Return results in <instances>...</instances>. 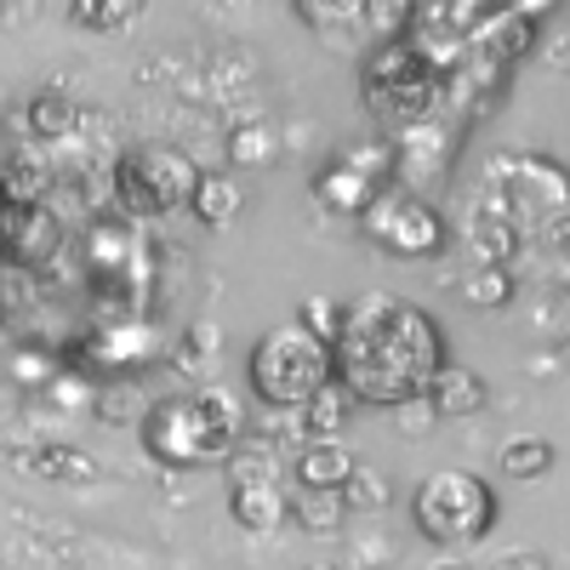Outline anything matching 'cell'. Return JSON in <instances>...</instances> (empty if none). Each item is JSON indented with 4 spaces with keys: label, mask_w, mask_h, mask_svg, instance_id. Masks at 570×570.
<instances>
[{
    "label": "cell",
    "mask_w": 570,
    "mask_h": 570,
    "mask_svg": "<svg viewBox=\"0 0 570 570\" xmlns=\"http://www.w3.org/2000/svg\"><path fill=\"white\" fill-rule=\"evenodd\" d=\"M331 360L354 400L394 411L445 365V331L428 308L376 292L365 303H343V337L331 343Z\"/></svg>",
    "instance_id": "1"
},
{
    "label": "cell",
    "mask_w": 570,
    "mask_h": 570,
    "mask_svg": "<svg viewBox=\"0 0 570 570\" xmlns=\"http://www.w3.org/2000/svg\"><path fill=\"white\" fill-rule=\"evenodd\" d=\"M331 376H337V360H331V343H320L314 331L274 325L268 337H257L252 348V394L268 411H297L303 400H314Z\"/></svg>",
    "instance_id": "2"
},
{
    "label": "cell",
    "mask_w": 570,
    "mask_h": 570,
    "mask_svg": "<svg viewBox=\"0 0 570 570\" xmlns=\"http://www.w3.org/2000/svg\"><path fill=\"white\" fill-rule=\"evenodd\" d=\"M365 109L383 131H400V126H416L428 115H440V75L411 52L405 35L371 46V58H365Z\"/></svg>",
    "instance_id": "3"
},
{
    "label": "cell",
    "mask_w": 570,
    "mask_h": 570,
    "mask_svg": "<svg viewBox=\"0 0 570 570\" xmlns=\"http://www.w3.org/2000/svg\"><path fill=\"white\" fill-rule=\"evenodd\" d=\"M411 513H416V531L440 548H468V542H485L491 525H497V491L480 480V473H462V468H445V473H428L411 497Z\"/></svg>",
    "instance_id": "4"
},
{
    "label": "cell",
    "mask_w": 570,
    "mask_h": 570,
    "mask_svg": "<svg viewBox=\"0 0 570 570\" xmlns=\"http://www.w3.org/2000/svg\"><path fill=\"white\" fill-rule=\"evenodd\" d=\"M480 195H485L519 234H537L548 217L570 212V171H564L559 160H548V155L513 149V155H497V160H491Z\"/></svg>",
    "instance_id": "5"
},
{
    "label": "cell",
    "mask_w": 570,
    "mask_h": 570,
    "mask_svg": "<svg viewBox=\"0 0 570 570\" xmlns=\"http://www.w3.org/2000/svg\"><path fill=\"white\" fill-rule=\"evenodd\" d=\"M200 183V166L188 160L171 142H142V149H126L115 160V200L131 223H155L188 206Z\"/></svg>",
    "instance_id": "6"
},
{
    "label": "cell",
    "mask_w": 570,
    "mask_h": 570,
    "mask_svg": "<svg viewBox=\"0 0 570 570\" xmlns=\"http://www.w3.org/2000/svg\"><path fill=\"white\" fill-rule=\"evenodd\" d=\"M360 223H365L371 240L383 246V252H394V257H440V252L451 246L445 217L428 206L422 195H411V188H394V183L376 188V200L360 212Z\"/></svg>",
    "instance_id": "7"
},
{
    "label": "cell",
    "mask_w": 570,
    "mask_h": 570,
    "mask_svg": "<svg viewBox=\"0 0 570 570\" xmlns=\"http://www.w3.org/2000/svg\"><path fill=\"white\" fill-rule=\"evenodd\" d=\"M389 160H394L389 183L422 195V188H434V183L451 177V166H456V131L440 115H428L416 126H400V131H389Z\"/></svg>",
    "instance_id": "8"
},
{
    "label": "cell",
    "mask_w": 570,
    "mask_h": 570,
    "mask_svg": "<svg viewBox=\"0 0 570 570\" xmlns=\"http://www.w3.org/2000/svg\"><path fill=\"white\" fill-rule=\"evenodd\" d=\"M142 451H149L155 462H166V468H195V462L223 456L188 400H166V405H155L149 416H142Z\"/></svg>",
    "instance_id": "9"
},
{
    "label": "cell",
    "mask_w": 570,
    "mask_h": 570,
    "mask_svg": "<svg viewBox=\"0 0 570 570\" xmlns=\"http://www.w3.org/2000/svg\"><path fill=\"white\" fill-rule=\"evenodd\" d=\"M63 246V223L58 212L35 200V206H0V263L7 268H46Z\"/></svg>",
    "instance_id": "10"
},
{
    "label": "cell",
    "mask_w": 570,
    "mask_h": 570,
    "mask_svg": "<svg viewBox=\"0 0 570 570\" xmlns=\"http://www.w3.org/2000/svg\"><path fill=\"white\" fill-rule=\"evenodd\" d=\"M537 35H542L537 12L491 7L480 23H473V35H468V58H473V63H485V69H497V75H508V69L537 46Z\"/></svg>",
    "instance_id": "11"
},
{
    "label": "cell",
    "mask_w": 570,
    "mask_h": 570,
    "mask_svg": "<svg viewBox=\"0 0 570 570\" xmlns=\"http://www.w3.org/2000/svg\"><path fill=\"white\" fill-rule=\"evenodd\" d=\"M52 195V160H46V142L23 137L0 155V206H35Z\"/></svg>",
    "instance_id": "12"
},
{
    "label": "cell",
    "mask_w": 570,
    "mask_h": 570,
    "mask_svg": "<svg viewBox=\"0 0 570 570\" xmlns=\"http://www.w3.org/2000/svg\"><path fill=\"white\" fill-rule=\"evenodd\" d=\"M422 400L434 405L440 416H473V411H485L491 389H485L480 371H468V365H451V360H445V365L422 383Z\"/></svg>",
    "instance_id": "13"
},
{
    "label": "cell",
    "mask_w": 570,
    "mask_h": 570,
    "mask_svg": "<svg viewBox=\"0 0 570 570\" xmlns=\"http://www.w3.org/2000/svg\"><path fill=\"white\" fill-rule=\"evenodd\" d=\"M354 451L343 440H303L297 445V485L303 491H343L354 480Z\"/></svg>",
    "instance_id": "14"
},
{
    "label": "cell",
    "mask_w": 570,
    "mask_h": 570,
    "mask_svg": "<svg viewBox=\"0 0 570 570\" xmlns=\"http://www.w3.org/2000/svg\"><path fill=\"white\" fill-rule=\"evenodd\" d=\"M228 513L240 519V525L252 537H268L285 525V513H292V502H285L279 480H246V485H228Z\"/></svg>",
    "instance_id": "15"
},
{
    "label": "cell",
    "mask_w": 570,
    "mask_h": 570,
    "mask_svg": "<svg viewBox=\"0 0 570 570\" xmlns=\"http://www.w3.org/2000/svg\"><path fill=\"white\" fill-rule=\"evenodd\" d=\"M314 200H320L325 212H337V217H360V212L376 200V183L360 177V171L343 166V160H331V166L314 171Z\"/></svg>",
    "instance_id": "16"
},
{
    "label": "cell",
    "mask_w": 570,
    "mask_h": 570,
    "mask_svg": "<svg viewBox=\"0 0 570 570\" xmlns=\"http://www.w3.org/2000/svg\"><path fill=\"white\" fill-rule=\"evenodd\" d=\"M188 212H195L206 228H228L234 217L246 212V183L228 171H200L195 195H188Z\"/></svg>",
    "instance_id": "17"
},
{
    "label": "cell",
    "mask_w": 570,
    "mask_h": 570,
    "mask_svg": "<svg viewBox=\"0 0 570 570\" xmlns=\"http://www.w3.org/2000/svg\"><path fill=\"white\" fill-rule=\"evenodd\" d=\"M23 126H29L35 142L52 149V142H63V137L80 131V104L69 98V91H35L29 109H23Z\"/></svg>",
    "instance_id": "18"
},
{
    "label": "cell",
    "mask_w": 570,
    "mask_h": 570,
    "mask_svg": "<svg viewBox=\"0 0 570 570\" xmlns=\"http://www.w3.org/2000/svg\"><path fill=\"white\" fill-rule=\"evenodd\" d=\"M188 405H195V416H200V428L212 434L217 451H228L234 440H240V428H246L240 394H228V389H200V394H188Z\"/></svg>",
    "instance_id": "19"
},
{
    "label": "cell",
    "mask_w": 570,
    "mask_h": 570,
    "mask_svg": "<svg viewBox=\"0 0 570 570\" xmlns=\"http://www.w3.org/2000/svg\"><path fill=\"white\" fill-rule=\"evenodd\" d=\"M348 389L331 376V383L314 394V400H303L297 405V416H303V440H343V422H348Z\"/></svg>",
    "instance_id": "20"
},
{
    "label": "cell",
    "mask_w": 570,
    "mask_h": 570,
    "mask_svg": "<svg viewBox=\"0 0 570 570\" xmlns=\"http://www.w3.org/2000/svg\"><path fill=\"white\" fill-rule=\"evenodd\" d=\"M513 292H519V279L508 274V263H480L462 279V303L468 308H502V303H513Z\"/></svg>",
    "instance_id": "21"
},
{
    "label": "cell",
    "mask_w": 570,
    "mask_h": 570,
    "mask_svg": "<svg viewBox=\"0 0 570 570\" xmlns=\"http://www.w3.org/2000/svg\"><path fill=\"white\" fill-rule=\"evenodd\" d=\"M365 0H297V18L320 35H360Z\"/></svg>",
    "instance_id": "22"
},
{
    "label": "cell",
    "mask_w": 570,
    "mask_h": 570,
    "mask_svg": "<svg viewBox=\"0 0 570 570\" xmlns=\"http://www.w3.org/2000/svg\"><path fill=\"white\" fill-rule=\"evenodd\" d=\"M274 160H279L274 126H240V131H228V166L252 171V166H274Z\"/></svg>",
    "instance_id": "23"
},
{
    "label": "cell",
    "mask_w": 570,
    "mask_h": 570,
    "mask_svg": "<svg viewBox=\"0 0 570 570\" xmlns=\"http://www.w3.org/2000/svg\"><path fill=\"white\" fill-rule=\"evenodd\" d=\"M292 513H297V525H303V531H320V537H331V531L343 525L348 502H343V491H303V497L292 502Z\"/></svg>",
    "instance_id": "24"
},
{
    "label": "cell",
    "mask_w": 570,
    "mask_h": 570,
    "mask_svg": "<svg viewBox=\"0 0 570 570\" xmlns=\"http://www.w3.org/2000/svg\"><path fill=\"white\" fill-rule=\"evenodd\" d=\"M142 12V0H69L75 29H126Z\"/></svg>",
    "instance_id": "25"
},
{
    "label": "cell",
    "mask_w": 570,
    "mask_h": 570,
    "mask_svg": "<svg viewBox=\"0 0 570 570\" xmlns=\"http://www.w3.org/2000/svg\"><path fill=\"white\" fill-rule=\"evenodd\" d=\"M553 468V445L548 440H508L502 445V473L508 480H548Z\"/></svg>",
    "instance_id": "26"
},
{
    "label": "cell",
    "mask_w": 570,
    "mask_h": 570,
    "mask_svg": "<svg viewBox=\"0 0 570 570\" xmlns=\"http://www.w3.org/2000/svg\"><path fill=\"white\" fill-rule=\"evenodd\" d=\"M411 12H416V0H365L360 35H371V46H376V40H394V35H405Z\"/></svg>",
    "instance_id": "27"
},
{
    "label": "cell",
    "mask_w": 570,
    "mask_h": 570,
    "mask_svg": "<svg viewBox=\"0 0 570 570\" xmlns=\"http://www.w3.org/2000/svg\"><path fill=\"white\" fill-rule=\"evenodd\" d=\"M531 337L537 343H564L570 337V292H548L531 308Z\"/></svg>",
    "instance_id": "28"
},
{
    "label": "cell",
    "mask_w": 570,
    "mask_h": 570,
    "mask_svg": "<svg viewBox=\"0 0 570 570\" xmlns=\"http://www.w3.org/2000/svg\"><path fill=\"white\" fill-rule=\"evenodd\" d=\"M389 497H394V485H389V473L383 468H354V480L343 485V502L348 508H389Z\"/></svg>",
    "instance_id": "29"
},
{
    "label": "cell",
    "mask_w": 570,
    "mask_h": 570,
    "mask_svg": "<svg viewBox=\"0 0 570 570\" xmlns=\"http://www.w3.org/2000/svg\"><path fill=\"white\" fill-rule=\"evenodd\" d=\"M297 325H303V331H314L320 343H337V337H343V303H331V297H308V303L297 308Z\"/></svg>",
    "instance_id": "30"
},
{
    "label": "cell",
    "mask_w": 570,
    "mask_h": 570,
    "mask_svg": "<svg viewBox=\"0 0 570 570\" xmlns=\"http://www.w3.org/2000/svg\"><path fill=\"white\" fill-rule=\"evenodd\" d=\"M142 411V389L137 383H109L104 394H98V416L104 422H131Z\"/></svg>",
    "instance_id": "31"
},
{
    "label": "cell",
    "mask_w": 570,
    "mask_h": 570,
    "mask_svg": "<svg viewBox=\"0 0 570 570\" xmlns=\"http://www.w3.org/2000/svg\"><path fill=\"white\" fill-rule=\"evenodd\" d=\"M434 422H440V411L428 405L422 394H411L405 405H394V428H400L405 440H422V434H428V428H434Z\"/></svg>",
    "instance_id": "32"
},
{
    "label": "cell",
    "mask_w": 570,
    "mask_h": 570,
    "mask_svg": "<svg viewBox=\"0 0 570 570\" xmlns=\"http://www.w3.org/2000/svg\"><path fill=\"white\" fill-rule=\"evenodd\" d=\"M537 240H542L548 252H564V257H570V212H559V217H548V223L537 228Z\"/></svg>",
    "instance_id": "33"
},
{
    "label": "cell",
    "mask_w": 570,
    "mask_h": 570,
    "mask_svg": "<svg viewBox=\"0 0 570 570\" xmlns=\"http://www.w3.org/2000/svg\"><path fill=\"white\" fill-rule=\"evenodd\" d=\"M491 570H548V559H542L537 548H513V553H502Z\"/></svg>",
    "instance_id": "34"
},
{
    "label": "cell",
    "mask_w": 570,
    "mask_h": 570,
    "mask_svg": "<svg viewBox=\"0 0 570 570\" xmlns=\"http://www.w3.org/2000/svg\"><path fill=\"white\" fill-rule=\"evenodd\" d=\"M548 69H559V75H570V29H559V35L548 40Z\"/></svg>",
    "instance_id": "35"
},
{
    "label": "cell",
    "mask_w": 570,
    "mask_h": 570,
    "mask_svg": "<svg viewBox=\"0 0 570 570\" xmlns=\"http://www.w3.org/2000/svg\"><path fill=\"white\" fill-rule=\"evenodd\" d=\"M29 18V0H0V23H18Z\"/></svg>",
    "instance_id": "36"
},
{
    "label": "cell",
    "mask_w": 570,
    "mask_h": 570,
    "mask_svg": "<svg viewBox=\"0 0 570 570\" xmlns=\"http://www.w3.org/2000/svg\"><path fill=\"white\" fill-rule=\"evenodd\" d=\"M531 376H559V360H553V354H537V360H531Z\"/></svg>",
    "instance_id": "37"
},
{
    "label": "cell",
    "mask_w": 570,
    "mask_h": 570,
    "mask_svg": "<svg viewBox=\"0 0 570 570\" xmlns=\"http://www.w3.org/2000/svg\"><path fill=\"white\" fill-rule=\"evenodd\" d=\"M434 570H468V564H434Z\"/></svg>",
    "instance_id": "38"
},
{
    "label": "cell",
    "mask_w": 570,
    "mask_h": 570,
    "mask_svg": "<svg viewBox=\"0 0 570 570\" xmlns=\"http://www.w3.org/2000/svg\"><path fill=\"white\" fill-rule=\"evenodd\" d=\"M228 7H246V0H228Z\"/></svg>",
    "instance_id": "39"
},
{
    "label": "cell",
    "mask_w": 570,
    "mask_h": 570,
    "mask_svg": "<svg viewBox=\"0 0 570 570\" xmlns=\"http://www.w3.org/2000/svg\"><path fill=\"white\" fill-rule=\"evenodd\" d=\"M325 570H331V564H325Z\"/></svg>",
    "instance_id": "40"
}]
</instances>
